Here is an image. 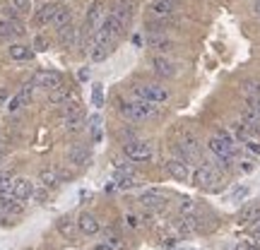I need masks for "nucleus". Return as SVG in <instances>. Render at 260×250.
I'll return each instance as SVG.
<instances>
[{
  "instance_id": "obj_43",
  "label": "nucleus",
  "mask_w": 260,
  "mask_h": 250,
  "mask_svg": "<svg viewBox=\"0 0 260 250\" xmlns=\"http://www.w3.org/2000/svg\"><path fill=\"white\" fill-rule=\"evenodd\" d=\"M94 250H113V245L111 243H102V245H96Z\"/></svg>"
},
{
  "instance_id": "obj_5",
  "label": "nucleus",
  "mask_w": 260,
  "mask_h": 250,
  "mask_svg": "<svg viewBox=\"0 0 260 250\" xmlns=\"http://www.w3.org/2000/svg\"><path fill=\"white\" fill-rule=\"evenodd\" d=\"M190 178H193V186H198V188H214L217 183H219V171H214L210 164H200V166L195 168L193 173H190Z\"/></svg>"
},
{
  "instance_id": "obj_24",
  "label": "nucleus",
  "mask_w": 260,
  "mask_h": 250,
  "mask_svg": "<svg viewBox=\"0 0 260 250\" xmlns=\"http://www.w3.org/2000/svg\"><path fill=\"white\" fill-rule=\"evenodd\" d=\"M99 17H102V3L96 0V3H92L89 10H87V29H94V31H96V22H99Z\"/></svg>"
},
{
  "instance_id": "obj_19",
  "label": "nucleus",
  "mask_w": 260,
  "mask_h": 250,
  "mask_svg": "<svg viewBox=\"0 0 260 250\" xmlns=\"http://www.w3.org/2000/svg\"><path fill=\"white\" fill-rule=\"evenodd\" d=\"M56 10H58V3H48V5H44L41 10H37L34 22H37L39 27H46V24H51V22H53V17H56Z\"/></svg>"
},
{
  "instance_id": "obj_10",
  "label": "nucleus",
  "mask_w": 260,
  "mask_h": 250,
  "mask_svg": "<svg viewBox=\"0 0 260 250\" xmlns=\"http://www.w3.org/2000/svg\"><path fill=\"white\" fill-rule=\"evenodd\" d=\"M167 197L161 193H157V190H149V193H142V197H140V204L145 207V209H149V212H164L167 209Z\"/></svg>"
},
{
  "instance_id": "obj_47",
  "label": "nucleus",
  "mask_w": 260,
  "mask_h": 250,
  "mask_svg": "<svg viewBox=\"0 0 260 250\" xmlns=\"http://www.w3.org/2000/svg\"><path fill=\"white\" fill-rule=\"evenodd\" d=\"M0 101H5V94H3V92H0Z\"/></svg>"
},
{
  "instance_id": "obj_41",
  "label": "nucleus",
  "mask_w": 260,
  "mask_h": 250,
  "mask_svg": "<svg viewBox=\"0 0 260 250\" xmlns=\"http://www.w3.org/2000/svg\"><path fill=\"white\" fill-rule=\"evenodd\" d=\"M248 109H253L255 113H260V99H248Z\"/></svg>"
},
{
  "instance_id": "obj_48",
  "label": "nucleus",
  "mask_w": 260,
  "mask_h": 250,
  "mask_svg": "<svg viewBox=\"0 0 260 250\" xmlns=\"http://www.w3.org/2000/svg\"><path fill=\"white\" fill-rule=\"evenodd\" d=\"M169 3H174V5H178V3H181V0H169Z\"/></svg>"
},
{
  "instance_id": "obj_33",
  "label": "nucleus",
  "mask_w": 260,
  "mask_h": 250,
  "mask_svg": "<svg viewBox=\"0 0 260 250\" xmlns=\"http://www.w3.org/2000/svg\"><path fill=\"white\" fill-rule=\"evenodd\" d=\"M22 106H27V103H24V99H22V96H19V94H15V96H12V99H10L8 101V111H19V109H22Z\"/></svg>"
},
{
  "instance_id": "obj_13",
  "label": "nucleus",
  "mask_w": 260,
  "mask_h": 250,
  "mask_svg": "<svg viewBox=\"0 0 260 250\" xmlns=\"http://www.w3.org/2000/svg\"><path fill=\"white\" fill-rule=\"evenodd\" d=\"M167 171H169V176L176 178V181H181V183L190 178V168H188V164L183 161V159H169Z\"/></svg>"
},
{
  "instance_id": "obj_32",
  "label": "nucleus",
  "mask_w": 260,
  "mask_h": 250,
  "mask_svg": "<svg viewBox=\"0 0 260 250\" xmlns=\"http://www.w3.org/2000/svg\"><path fill=\"white\" fill-rule=\"evenodd\" d=\"M12 181H15L12 171H0V193H8L10 186H12Z\"/></svg>"
},
{
  "instance_id": "obj_7",
  "label": "nucleus",
  "mask_w": 260,
  "mask_h": 250,
  "mask_svg": "<svg viewBox=\"0 0 260 250\" xmlns=\"http://www.w3.org/2000/svg\"><path fill=\"white\" fill-rule=\"evenodd\" d=\"M84 123V109L77 103H65L63 109V125L68 130H80Z\"/></svg>"
},
{
  "instance_id": "obj_14",
  "label": "nucleus",
  "mask_w": 260,
  "mask_h": 250,
  "mask_svg": "<svg viewBox=\"0 0 260 250\" xmlns=\"http://www.w3.org/2000/svg\"><path fill=\"white\" fill-rule=\"evenodd\" d=\"M77 226H80V233H84V236H94V233H99V229H102L92 212L80 214V217H77Z\"/></svg>"
},
{
  "instance_id": "obj_18",
  "label": "nucleus",
  "mask_w": 260,
  "mask_h": 250,
  "mask_svg": "<svg viewBox=\"0 0 260 250\" xmlns=\"http://www.w3.org/2000/svg\"><path fill=\"white\" fill-rule=\"evenodd\" d=\"M39 183L44 188H48V190H56V188L63 183V176H60L58 171H53V168H44V171L39 173Z\"/></svg>"
},
{
  "instance_id": "obj_22",
  "label": "nucleus",
  "mask_w": 260,
  "mask_h": 250,
  "mask_svg": "<svg viewBox=\"0 0 260 250\" xmlns=\"http://www.w3.org/2000/svg\"><path fill=\"white\" fill-rule=\"evenodd\" d=\"M174 10H176V5L174 3H169V0H154L152 3V15L159 19H167L174 15Z\"/></svg>"
},
{
  "instance_id": "obj_4",
  "label": "nucleus",
  "mask_w": 260,
  "mask_h": 250,
  "mask_svg": "<svg viewBox=\"0 0 260 250\" xmlns=\"http://www.w3.org/2000/svg\"><path fill=\"white\" fill-rule=\"evenodd\" d=\"M135 96L142 101H152V103H164L169 99V89L161 84H138L135 87Z\"/></svg>"
},
{
  "instance_id": "obj_8",
  "label": "nucleus",
  "mask_w": 260,
  "mask_h": 250,
  "mask_svg": "<svg viewBox=\"0 0 260 250\" xmlns=\"http://www.w3.org/2000/svg\"><path fill=\"white\" fill-rule=\"evenodd\" d=\"M68 161L75 168H84V166H89V161H92V152H89L87 145H73V147L68 149Z\"/></svg>"
},
{
  "instance_id": "obj_16",
  "label": "nucleus",
  "mask_w": 260,
  "mask_h": 250,
  "mask_svg": "<svg viewBox=\"0 0 260 250\" xmlns=\"http://www.w3.org/2000/svg\"><path fill=\"white\" fill-rule=\"evenodd\" d=\"M56 229L63 233L68 241H75V236H77V231H80L77 222H75L73 217H68V214H63V217H60V219L56 222Z\"/></svg>"
},
{
  "instance_id": "obj_20",
  "label": "nucleus",
  "mask_w": 260,
  "mask_h": 250,
  "mask_svg": "<svg viewBox=\"0 0 260 250\" xmlns=\"http://www.w3.org/2000/svg\"><path fill=\"white\" fill-rule=\"evenodd\" d=\"M24 27L15 22V19H0V39H10V37H22Z\"/></svg>"
},
{
  "instance_id": "obj_46",
  "label": "nucleus",
  "mask_w": 260,
  "mask_h": 250,
  "mask_svg": "<svg viewBox=\"0 0 260 250\" xmlns=\"http://www.w3.org/2000/svg\"><path fill=\"white\" fill-rule=\"evenodd\" d=\"M5 159V147H3V142H0V161Z\"/></svg>"
},
{
  "instance_id": "obj_12",
  "label": "nucleus",
  "mask_w": 260,
  "mask_h": 250,
  "mask_svg": "<svg viewBox=\"0 0 260 250\" xmlns=\"http://www.w3.org/2000/svg\"><path fill=\"white\" fill-rule=\"evenodd\" d=\"M0 209L8 217H17V214L24 212V204H22V200L12 197L10 193H0Z\"/></svg>"
},
{
  "instance_id": "obj_2",
  "label": "nucleus",
  "mask_w": 260,
  "mask_h": 250,
  "mask_svg": "<svg viewBox=\"0 0 260 250\" xmlns=\"http://www.w3.org/2000/svg\"><path fill=\"white\" fill-rule=\"evenodd\" d=\"M121 113L123 118H128V121H147L152 118L154 113H157V106L152 101H128V103H121Z\"/></svg>"
},
{
  "instance_id": "obj_1",
  "label": "nucleus",
  "mask_w": 260,
  "mask_h": 250,
  "mask_svg": "<svg viewBox=\"0 0 260 250\" xmlns=\"http://www.w3.org/2000/svg\"><path fill=\"white\" fill-rule=\"evenodd\" d=\"M207 147H210V152H212L214 157L219 159V166L229 168V164L236 157V145H234V137L226 130H217V135L207 142Z\"/></svg>"
},
{
  "instance_id": "obj_37",
  "label": "nucleus",
  "mask_w": 260,
  "mask_h": 250,
  "mask_svg": "<svg viewBox=\"0 0 260 250\" xmlns=\"http://www.w3.org/2000/svg\"><path fill=\"white\" fill-rule=\"evenodd\" d=\"M12 5H15V10H19V12H29V8H31L29 0H12Z\"/></svg>"
},
{
  "instance_id": "obj_40",
  "label": "nucleus",
  "mask_w": 260,
  "mask_h": 250,
  "mask_svg": "<svg viewBox=\"0 0 260 250\" xmlns=\"http://www.w3.org/2000/svg\"><path fill=\"white\" fill-rule=\"evenodd\" d=\"M246 147H248V149H253V152H255V154H260V145H258V142H253L251 137L246 139Z\"/></svg>"
},
{
  "instance_id": "obj_39",
  "label": "nucleus",
  "mask_w": 260,
  "mask_h": 250,
  "mask_svg": "<svg viewBox=\"0 0 260 250\" xmlns=\"http://www.w3.org/2000/svg\"><path fill=\"white\" fill-rule=\"evenodd\" d=\"M125 224H128L130 229H138V217H135V214H128V217H125Z\"/></svg>"
},
{
  "instance_id": "obj_38",
  "label": "nucleus",
  "mask_w": 260,
  "mask_h": 250,
  "mask_svg": "<svg viewBox=\"0 0 260 250\" xmlns=\"http://www.w3.org/2000/svg\"><path fill=\"white\" fill-rule=\"evenodd\" d=\"M248 231H251L253 238H258V241H260V219H255V222L251 224V229H248Z\"/></svg>"
},
{
  "instance_id": "obj_44",
  "label": "nucleus",
  "mask_w": 260,
  "mask_h": 250,
  "mask_svg": "<svg viewBox=\"0 0 260 250\" xmlns=\"http://www.w3.org/2000/svg\"><path fill=\"white\" fill-rule=\"evenodd\" d=\"M253 12L260 17V0H255V5H253Z\"/></svg>"
},
{
  "instance_id": "obj_35",
  "label": "nucleus",
  "mask_w": 260,
  "mask_h": 250,
  "mask_svg": "<svg viewBox=\"0 0 260 250\" xmlns=\"http://www.w3.org/2000/svg\"><path fill=\"white\" fill-rule=\"evenodd\" d=\"M31 197H34V200H39V204H44L46 202V197H48V188H34V193H31Z\"/></svg>"
},
{
  "instance_id": "obj_23",
  "label": "nucleus",
  "mask_w": 260,
  "mask_h": 250,
  "mask_svg": "<svg viewBox=\"0 0 260 250\" xmlns=\"http://www.w3.org/2000/svg\"><path fill=\"white\" fill-rule=\"evenodd\" d=\"M152 65H154V73H157L159 77H174V75H176L174 63H169L167 58H154V60H152Z\"/></svg>"
},
{
  "instance_id": "obj_31",
  "label": "nucleus",
  "mask_w": 260,
  "mask_h": 250,
  "mask_svg": "<svg viewBox=\"0 0 260 250\" xmlns=\"http://www.w3.org/2000/svg\"><path fill=\"white\" fill-rule=\"evenodd\" d=\"M92 106L102 109L104 106V87L102 84H92Z\"/></svg>"
},
{
  "instance_id": "obj_30",
  "label": "nucleus",
  "mask_w": 260,
  "mask_h": 250,
  "mask_svg": "<svg viewBox=\"0 0 260 250\" xmlns=\"http://www.w3.org/2000/svg\"><path fill=\"white\" fill-rule=\"evenodd\" d=\"M255 219H260V204H251V207H246L241 212V222L246 224V222H255Z\"/></svg>"
},
{
  "instance_id": "obj_17",
  "label": "nucleus",
  "mask_w": 260,
  "mask_h": 250,
  "mask_svg": "<svg viewBox=\"0 0 260 250\" xmlns=\"http://www.w3.org/2000/svg\"><path fill=\"white\" fill-rule=\"evenodd\" d=\"M102 29H106V31H109V34H111V37L116 39V41H118V39H121L123 34H125V29H128V24H125L123 19H118L116 15H109V17L104 19Z\"/></svg>"
},
{
  "instance_id": "obj_3",
  "label": "nucleus",
  "mask_w": 260,
  "mask_h": 250,
  "mask_svg": "<svg viewBox=\"0 0 260 250\" xmlns=\"http://www.w3.org/2000/svg\"><path fill=\"white\" fill-rule=\"evenodd\" d=\"M123 152L130 161H149L152 159V145L138 137L130 139V142H123Z\"/></svg>"
},
{
  "instance_id": "obj_9",
  "label": "nucleus",
  "mask_w": 260,
  "mask_h": 250,
  "mask_svg": "<svg viewBox=\"0 0 260 250\" xmlns=\"http://www.w3.org/2000/svg\"><path fill=\"white\" fill-rule=\"evenodd\" d=\"M178 152H181V157L186 164H195V161H200V145H198V139L193 135H186V139L178 145Z\"/></svg>"
},
{
  "instance_id": "obj_27",
  "label": "nucleus",
  "mask_w": 260,
  "mask_h": 250,
  "mask_svg": "<svg viewBox=\"0 0 260 250\" xmlns=\"http://www.w3.org/2000/svg\"><path fill=\"white\" fill-rule=\"evenodd\" d=\"M70 17H73V10L68 8V5H58V10H56V17H53V27H63V24H68L70 22Z\"/></svg>"
},
{
  "instance_id": "obj_34",
  "label": "nucleus",
  "mask_w": 260,
  "mask_h": 250,
  "mask_svg": "<svg viewBox=\"0 0 260 250\" xmlns=\"http://www.w3.org/2000/svg\"><path fill=\"white\" fill-rule=\"evenodd\" d=\"M48 46H51V41H48L46 37H34V51H48Z\"/></svg>"
},
{
  "instance_id": "obj_42",
  "label": "nucleus",
  "mask_w": 260,
  "mask_h": 250,
  "mask_svg": "<svg viewBox=\"0 0 260 250\" xmlns=\"http://www.w3.org/2000/svg\"><path fill=\"white\" fill-rule=\"evenodd\" d=\"M253 168H255V164H253V161H241V171H246V173H251Z\"/></svg>"
},
{
  "instance_id": "obj_29",
  "label": "nucleus",
  "mask_w": 260,
  "mask_h": 250,
  "mask_svg": "<svg viewBox=\"0 0 260 250\" xmlns=\"http://www.w3.org/2000/svg\"><path fill=\"white\" fill-rule=\"evenodd\" d=\"M70 99V92L65 89V87H58V89H53V92L48 94V101L53 103V106H58V103H63Z\"/></svg>"
},
{
  "instance_id": "obj_45",
  "label": "nucleus",
  "mask_w": 260,
  "mask_h": 250,
  "mask_svg": "<svg viewBox=\"0 0 260 250\" xmlns=\"http://www.w3.org/2000/svg\"><path fill=\"white\" fill-rule=\"evenodd\" d=\"M0 224H8V214L3 212V209H0Z\"/></svg>"
},
{
  "instance_id": "obj_36",
  "label": "nucleus",
  "mask_w": 260,
  "mask_h": 250,
  "mask_svg": "<svg viewBox=\"0 0 260 250\" xmlns=\"http://www.w3.org/2000/svg\"><path fill=\"white\" fill-rule=\"evenodd\" d=\"M246 195H248V186H239L236 190H234L232 200H234V202H241V200L246 197Z\"/></svg>"
},
{
  "instance_id": "obj_11",
  "label": "nucleus",
  "mask_w": 260,
  "mask_h": 250,
  "mask_svg": "<svg viewBox=\"0 0 260 250\" xmlns=\"http://www.w3.org/2000/svg\"><path fill=\"white\" fill-rule=\"evenodd\" d=\"M12 197H17V200H29L31 197V193H34V183L29 181V178H15L12 181V186H10V190H8Z\"/></svg>"
},
{
  "instance_id": "obj_28",
  "label": "nucleus",
  "mask_w": 260,
  "mask_h": 250,
  "mask_svg": "<svg viewBox=\"0 0 260 250\" xmlns=\"http://www.w3.org/2000/svg\"><path fill=\"white\" fill-rule=\"evenodd\" d=\"M109 53H111V51H109L106 46H102V44L92 41V46H89V53H87V56L92 58L94 63H102V60H106V58H109Z\"/></svg>"
},
{
  "instance_id": "obj_6",
  "label": "nucleus",
  "mask_w": 260,
  "mask_h": 250,
  "mask_svg": "<svg viewBox=\"0 0 260 250\" xmlns=\"http://www.w3.org/2000/svg\"><path fill=\"white\" fill-rule=\"evenodd\" d=\"M31 82L37 84V87H41V89L53 92V89H58V87H63V75L53 73V70H39V73H34Z\"/></svg>"
},
{
  "instance_id": "obj_21",
  "label": "nucleus",
  "mask_w": 260,
  "mask_h": 250,
  "mask_svg": "<svg viewBox=\"0 0 260 250\" xmlns=\"http://www.w3.org/2000/svg\"><path fill=\"white\" fill-rule=\"evenodd\" d=\"M111 15H116V17L123 19L125 24H130V19H133V8H130L128 0H113Z\"/></svg>"
},
{
  "instance_id": "obj_15",
  "label": "nucleus",
  "mask_w": 260,
  "mask_h": 250,
  "mask_svg": "<svg viewBox=\"0 0 260 250\" xmlns=\"http://www.w3.org/2000/svg\"><path fill=\"white\" fill-rule=\"evenodd\" d=\"M58 44L63 48H73L77 44V29L73 22H68L63 27H58Z\"/></svg>"
},
{
  "instance_id": "obj_26",
  "label": "nucleus",
  "mask_w": 260,
  "mask_h": 250,
  "mask_svg": "<svg viewBox=\"0 0 260 250\" xmlns=\"http://www.w3.org/2000/svg\"><path fill=\"white\" fill-rule=\"evenodd\" d=\"M31 56H34V51L27 46H22V44H12V46H10V58H12V60H29Z\"/></svg>"
},
{
  "instance_id": "obj_25",
  "label": "nucleus",
  "mask_w": 260,
  "mask_h": 250,
  "mask_svg": "<svg viewBox=\"0 0 260 250\" xmlns=\"http://www.w3.org/2000/svg\"><path fill=\"white\" fill-rule=\"evenodd\" d=\"M147 44H149V48H154V51H169V48L174 46V44H171L167 37H161V34H149Z\"/></svg>"
}]
</instances>
